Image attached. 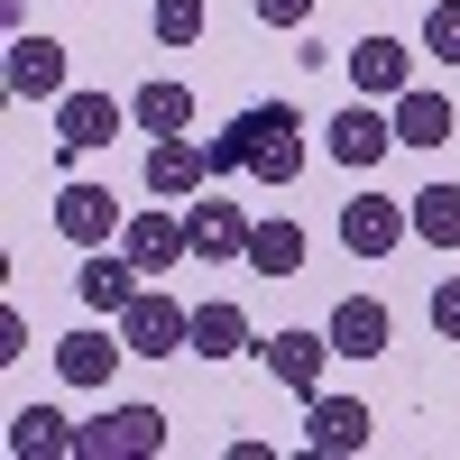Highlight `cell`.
Instances as JSON below:
<instances>
[{
	"label": "cell",
	"mask_w": 460,
	"mask_h": 460,
	"mask_svg": "<svg viewBox=\"0 0 460 460\" xmlns=\"http://www.w3.org/2000/svg\"><path fill=\"white\" fill-rule=\"evenodd\" d=\"M147 451H166V414L157 405H111L84 424V460H147Z\"/></svg>",
	"instance_id": "3957f363"
},
{
	"label": "cell",
	"mask_w": 460,
	"mask_h": 460,
	"mask_svg": "<svg viewBox=\"0 0 460 460\" xmlns=\"http://www.w3.org/2000/svg\"><path fill=\"white\" fill-rule=\"evenodd\" d=\"M120 249L147 267V277H175L184 258H194V240H184V212H166V203H147V212H129L120 221Z\"/></svg>",
	"instance_id": "8992f818"
},
{
	"label": "cell",
	"mask_w": 460,
	"mask_h": 460,
	"mask_svg": "<svg viewBox=\"0 0 460 460\" xmlns=\"http://www.w3.org/2000/svg\"><path fill=\"white\" fill-rule=\"evenodd\" d=\"M249 212L240 203H212V194H194V203H184V240H194V258L203 267H230V258H249Z\"/></svg>",
	"instance_id": "52a82bcc"
},
{
	"label": "cell",
	"mask_w": 460,
	"mask_h": 460,
	"mask_svg": "<svg viewBox=\"0 0 460 460\" xmlns=\"http://www.w3.org/2000/svg\"><path fill=\"white\" fill-rule=\"evenodd\" d=\"M138 277H147V267H138L129 249H84V277H74V295H84L93 314H129V304H138Z\"/></svg>",
	"instance_id": "8fae6325"
},
{
	"label": "cell",
	"mask_w": 460,
	"mask_h": 460,
	"mask_svg": "<svg viewBox=\"0 0 460 460\" xmlns=\"http://www.w3.org/2000/svg\"><path fill=\"white\" fill-rule=\"evenodd\" d=\"M341 65H350V84H359L368 102H396V93H405V47H396V37H359Z\"/></svg>",
	"instance_id": "ffe728a7"
},
{
	"label": "cell",
	"mask_w": 460,
	"mask_h": 460,
	"mask_svg": "<svg viewBox=\"0 0 460 460\" xmlns=\"http://www.w3.org/2000/svg\"><path fill=\"white\" fill-rule=\"evenodd\" d=\"M405 212H414V240L424 249H460V184H424Z\"/></svg>",
	"instance_id": "603a6c76"
},
{
	"label": "cell",
	"mask_w": 460,
	"mask_h": 460,
	"mask_svg": "<svg viewBox=\"0 0 460 460\" xmlns=\"http://www.w3.org/2000/svg\"><path fill=\"white\" fill-rule=\"evenodd\" d=\"M147 28H157V47H194V37H203V0H157Z\"/></svg>",
	"instance_id": "cb8c5ba5"
},
{
	"label": "cell",
	"mask_w": 460,
	"mask_h": 460,
	"mask_svg": "<svg viewBox=\"0 0 460 460\" xmlns=\"http://www.w3.org/2000/svg\"><path fill=\"white\" fill-rule=\"evenodd\" d=\"M203 184H212V157L194 138H157V147H147V194H157V203H194Z\"/></svg>",
	"instance_id": "5bb4252c"
},
{
	"label": "cell",
	"mask_w": 460,
	"mask_h": 460,
	"mask_svg": "<svg viewBox=\"0 0 460 460\" xmlns=\"http://www.w3.org/2000/svg\"><path fill=\"white\" fill-rule=\"evenodd\" d=\"M120 341H129V359H175L184 341H194V314H184L175 295H157V286H138V304L120 314Z\"/></svg>",
	"instance_id": "7a4b0ae2"
},
{
	"label": "cell",
	"mask_w": 460,
	"mask_h": 460,
	"mask_svg": "<svg viewBox=\"0 0 460 460\" xmlns=\"http://www.w3.org/2000/svg\"><path fill=\"white\" fill-rule=\"evenodd\" d=\"M424 56L460 65V0H433V10H424Z\"/></svg>",
	"instance_id": "d4e9b609"
},
{
	"label": "cell",
	"mask_w": 460,
	"mask_h": 460,
	"mask_svg": "<svg viewBox=\"0 0 460 460\" xmlns=\"http://www.w3.org/2000/svg\"><path fill=\"white\" fill-rule=\"evenodd\" d=\"M120 359H129V341H111V332H65L56 341V377L65 387H111Z\"/></svg>",
	"instance_id": "ac0fdd59"
},
{
	"label": "cell",
	"mask_w": 460,
	"mask_h": 460,
	"mask_svg": "<svg viewBox=\"0 0 460 460\" xmlns=\"http://www.w3.org/2000/svg\"><path fill=\"white\" fill-rule=\"evenodd\" d=\"M304 249H314V240H304V221H258V230H249V267H258V277H295Z\"/></svg>",
	"instance_id": "7402d4cb"
},
{
	"label": "cell",
	"mask_w": 460,
	"mask_h": 460,
	"mask_svg": "<svg viewBox=\"0 0 460 460\" xmlns=\"http://www.w3.org/2000/svg\"><path fill=\"white\" fill-rule=\"evenodd\" d=\"M0 74H10V93H19V102H65V47H56V37H28V28H19Z\"/></svg>",
	"instance_id": "7c38bea8"
},
{
	"label": "cell",
	"mask_w": 460,
	"mask_h": 460,
	"mask_svg": "<svg viewBox=\"0 0 460 460\" xmlns=\"http://www.w3.org/2000/svg\"><path fill=\"white\" fill-rule=\"evenodd\" d=\"M194 359H240L249 350V314L230 295H212V304H194V341H184Z\"/></svg>",
	"instance_id": "d6986e66"
},
{
	"label": "cell",
	"mask_w": 460,
	"mask_h": 460,
	"mask_svg": "<svg viewBox=\"0 0 460 460\" xmlns=\"http://www.w3.org/2000/svg\"><path fill=\"white\" fill-rule=\"evenodd\" d=\"M203 157H212V175H249V120H230L221 138H203Z\"/></svg>",
	"instance_id": "484cf974"
},
{
	"label": "cell",
	"mask_w": 460,
	"mask_h": 460,
	"mask_svg": "<svg viewBox=\"0 0 460 460\" xmlns=\"http://www.w3.org/2000/svg\"><path fill=\"white\" fill-rule=\"evenodd\" d=\"M249 175L258 184H295L304 175V111L295 102H249Z\"/></svg>",
	"instance_id": "6da1fadb"
},
{
	"label": "cell",
	"mask_w": 460,
	"mask_h": 460,
	"mask_svg": "<svg viewBox=\"0 0 460 460\" xmlns=\"http://www.w3.org/2000/svg\"><path fill=\"white\" fill-rule=\"evenodd\" d=\"M10 451L19 460H84V424L56 414V405H19L10 414Z\"/></svg>",
	"instance_id": "4fadbf2b"
},
{
	"label": "cell",
	"mask_w": 460,
	"mask_h": 460,
	"mask_svg": "<svg viewBox=\"0 0 460 460\" xmlns=\"http://www.w3.org/2000/svg\"><path fill=\"white\" fill-rule=\"evenodd\" d=\"M405 230H414V212H405L396 194H350V203H341V249H350V258L405 249Z\"/></svg>",
	"instance_id": "5b68a950"
},
{
	"label": "cell",
	"mask_w": 460,
	"mask_h": 460,
	"mask_svg": "<svg viewBox=\"0 0 460 460\" xmlns=\"http://www.w3.org/2000/svg\"><path fill=\"white\" fill-rule=\"evenodd\" d=\"M341 350H332V332H267V377L277 387H295V396H323V368H332Z\"/></svg>",
	"instance_id": "ba28073f"
},
{
	"label": "cell",
	"mask_w": 460,
	"mask_h": 460,
	"mask_svg": "<svg viewBox=\"0 0 460 460\" xmlns=\"http://www.w3.org/2000/svg\"><path fill=\"white\" fill-rule=\"evenodd\" d=\"M332 166H387V147H396V120H387V111H368V102H350V111H332Z\"/></svg>",
	"instance_id": "9c48e42d"
},
{
	"label": "cell",
	"mask_w": 460,
	"mask_h": 460,
	"mask_svg": "<svg viewBox=\"0 0 460 460\" xmlns=\"http://www.w3.org/2000/svg\"><path fill=\"white\" fill-rule=\"evenodd\" d=\"M249 10H258V28H304L314 0H249Z\"/></svg>",
	"instance_id": "83f0119b"
},
{
	"label": "cell",
	"mask_w": 460,
	"mask_h": 460,
	"mask_svg": "<svg viewBox=\"0 0 460 460\" xmlns=\"http://www.w3.org/2000/svg\"><path fill=\"white\" fill-rule=\"evenodd\" d=\"M387 332H396V314H387L377 295L332 304V350H341V359H377V350H387Z\"/></svg>",
	"instance_id": "e0dca14e"
},
{
	"label": "cell",
	"mask_w": 460,
	"mask_h": 460,
	"mask_svg": "<svg viewBox=\"0 0 460 460\" xmlns=\"http://www.w3.org/2000/svg\"><path fill=\"white\" fill-rule=\"evenodd\" d=\"M120 203H111V184H65V194H56V230H65V240L74 249H111V240H120Z\"/></svg>",
	"instance_id": "30bf717a"
},
{
	"label": "cell",
	"mask_w": 460,
	"mask_h": 460,
	"mask_svg": "<svg viewBox=\"0 0 460 460\" xmlns=\"http://www.w3.org/2000/svg\"><path fill=\"white\" fill-rule=\"evenodd\" d=\"M304 442L314 451H368V405L359 396H304Z\"/></svg>",
	"instance_id": "9a60e30c"
},
{
	"label": "cell",
	"mask_w": 460,
	"mask_h": 460,
	"mask_svg": "<svg viewBox=\"0 0 460 460\" xmlns=\"http://www.w3.org/2000/svg\"><path fill=\"white\" fill-rule=\"evenodd\" d=\"M120 129H138V120H129V102H111V93H65L56 102V147L65 157H93V147H111Z\"/></svg>",
	"instance_id": "277c9868"
},
{
	"label": "cell",
	"mask_w": 460,
	"mask_h": 460,
	"mask_svg": "<svg viewBox=\"0 0 460 460\" xmlns=\"http://www.w3.org/2000/svg\"><path fill=\"white\" fill-rule=\"evenodd\" d=\"M424 314H433V332H442V341H460V277H442V286H433Z\"/></svg>",
	"instance_id": "4316f807"
},
{
	"label": "cell",
	"mask_w": 460,
	"mask_h": 460,
	"mask_svg": "<svg viewBox=\"0 0 460 460\" xmlns=\"http://www.w3.org/2000/svg\"><path fill=\"white\" fill-rule=\"evenodd\" d=\"M451 129H460L451 93H433V84H405L396 93V147H442Z\"/></svg>",
	"instance_id": "2e32d148"
},
{
	"label": "cell",
	"mask_w": 460,
	"mask_h": 460,
	"mask_svg": "<svg viewBox=\"0 0 460 460\" xmlns=\"http://www.w3.org/2000/svg\"><path fill=\"white\" fill-rule=\"evenodd\" d=\"M129 120H138V129H157V138H184V129H194V93H184L175 74H157V84H138V93H129Z\"/></svg>",
	"instance_id": "44dd1931"
}]
</instances>
